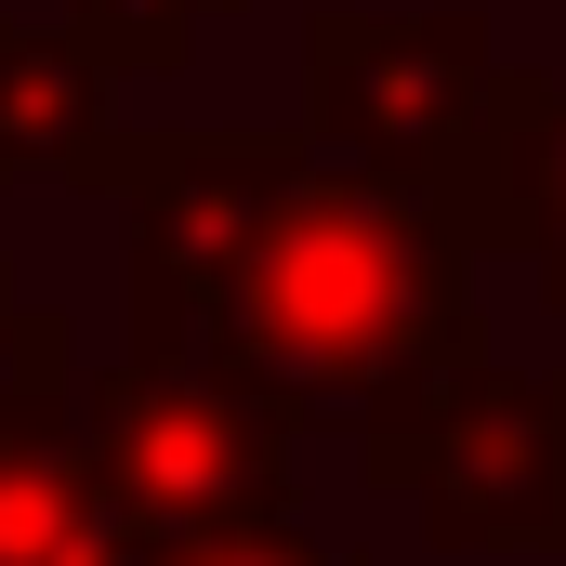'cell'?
<instances>
[{
	"instance_id": "1",
	"label": "cell",
	"mask_w": 566,
	"mask_h": 566,
	"mask_svg": "<svg viewBox=\"0 0 566 566\" xmlns=\"http://www.w3.org/2000/svg\"><path fill=\"white\" fill-rule=\"evenodd\" d=\"M93 185L133 238L119 356L224 382L277 434H356L382 396L488 356L461 224L303 133H119Z\"/></svg>"
},
{
	"instance_id": "2",
	"label": "cell",
	"mask_w": 566,
	"mask_h": 566,
	"mask_svg": "<svg viewBox=\"0 0 566 566\" xmlns=\"http://www.w3.org/2000/svg\"><path fill=\"white\" fill-rule=\"evenodd\" d=\"M356 474L434 554H566V369L461 356L356 422Z\"/></svg>"
},
{
	"instance_id": "3",
	"label": "cell",
	"mask_w": 566,
	"mask_h": 566,
	"mask_svg": "<svg viewBox=\"0 0 566 566\" xmlns=\"http://www.w3.org/2000/svg\"><path fill=\"white\" fill-rule=\"evenodd\" d=\"M80 422V474L119 527V554H158V541H211V527H264L290 514V448L264 409H238L224 382H185V369H145V356H106L80 369L66 396Z\"/></svg>"
},
{
	"instance_id": "4",
	"label": "cell",
	"mask_w": 566,
	"mask_h": 566,
	"mask_svg": "<svg viewBox=\"0 0 566 566\" xmlns=\"http://www.w3.org/2000/svg\"><path fill=\"white\" fill-rule=\"evenodd\" d=\"M501 93V40L474 0H434V13H382V0H316L303 13V145L382 171V185H422L448 211L474 119Z\"/></svg>"
},
{
	"instance_id": "5",
	"label": "cell",
	"mask_w": 566,
	"mask_h": 566,
	"mask_svg": "<svg viewBox=\"0 0 566 566\" xmlns=\"http://www.w3.org/2000/svg\"><path fill=\"white\" fill-rule=\"evenodd\" d=\"M448 224L474 264H527V290L566 316V80L554 66H501L474 158L448 185Z\"/></svg>"
},
{
	"instance_id": "6",
	"label": "cell",
	"mask_w": 566,
	"mask_h": 566,
	"mask_svg": "<svg viewBox=\"0 0 566 566\" xmlns=\"http://www.w3.org/2000/svg\"><path fill=\"white\" fill-rule=\"evenodd\" d=\"M119 145V80L66 40L0 13V185H93Z\"/></svg>"
},
{
	"instance_id": "7",
	"label": "cell",
	"mask_w": 566,
	"mask_h": 566,
	"mask_svg": "<svg viewBox=\"0 0 566 566\" xmlns=\"http://www.w3.org/2000/svg\"><path fill=\"white\" fill-rule=\"evenodd\" d=\"M0 566H119V527H106V501L80 474V422L66 409L0 422Z\"/></svg>"
},
{
	"instance_id": "8",
	"label": "cell",
	"mask_w": 566,
	"mask_h": 566,
	"mask_svg": "<svg viewBox=\"0 0 566 566\" xmlns=\"http://www.w3.org/2000/svg\"><path fill=\"white\" fill-rule=\"evenodd\" d=\"M238 0H66V40L106 66V80H171Z\"/></svg>"
},
{
	"instance_id": "9",
	"label": "cell",
	"mask_w": 566,
	"mask_h": 566,
	"mask_svg": "<svg viewBox=\"0 0 566 566\" xmlns=\"http://www.w3.org/2000/svg\"><path fill=\"white\" fill-rule=\"evenodd\" d=\"M66 382H80V329H66L53 303H27V290H13V264H0V422L66 409Z\"/></svg>"
},
{
	"instance_id": "10",
	"label": "cell",
	"mask_w": 566,
	"mask_h": 566,
	"mask_svg": "<svg viewBox=\"0 0 566 566\" xmlns=\"http://www.w3.org/2000/svg\"><path fill=\"white\" fill-rule=\"evenodd\" d=\"M119 566H356L343 541H316L303 514H264V527H211V541H158V554H119Z\"/></svg>"
}]
</instances>
